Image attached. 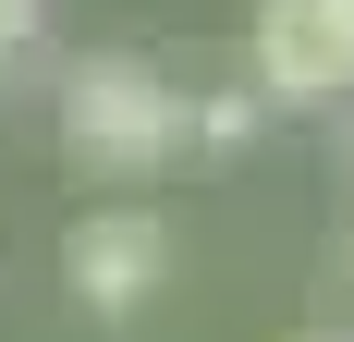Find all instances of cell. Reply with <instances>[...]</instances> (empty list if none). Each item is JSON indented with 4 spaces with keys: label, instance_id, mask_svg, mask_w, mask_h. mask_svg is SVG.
I'll use <instances>...</instances> for the list:
<instances>
[{
    "label": "cell",
    "instance_id": "cell-3",
    "mask_svg": "<svg viewBox=\"0 0 354 342\" xmlns=\"http://www.w3.org/2000/svg\"><path fill=\"white\" fill-rule=\"evenodd\" d=\"M62 281H73L86 318H135L147 294L171 281V220L135 208V196H122V208H86V220L62 233Z\"/></svg>",
    "mask_w": 354,
    "mask_h": 342
},
{
    "label": "cell",
    "instance_id": "cell-5",
    "mask_svg": "<svg viewBox=\"0 0 354 342\" xmlns=\"http://www.w3.org/2000/svg\"><path fill=\"white\" fill-rule=\"evenodd\" d=\"M342 12H354V0H342Z\"/></svg>",
    "mask_w": 354,
    "mask_h": 342
},
{
    "label": "cell",
    "instance_id": "cell-2",
    "mask_svg": "<svg viewBox=\"0 0 354 342\" xmlns=\"http://www.w3.org/2000/svg\"><path fill=\"white\" fill-rule=\"evenodd\" d=\"M245 86L269 110H342L354 98V12L342 0H257Z\"/></svg>",
    "mask_w": 354,
    "mask_h": 342
},
{
    "label": "cell",
    "instance_id": "cell-4",
    "mask_svg": "<svg viewBox=\"0 0 354 342\" xmlns=\"http://www.w3.org/2000/svg\"><path fill=\"white\" fill-rule=\"evenodd\" d=\"M257 123H269V98H257V86H220V98H183V147H208V159L257 147Z\"/></svg>",
    "mask_w": 354,
    "mask_h": 342
},
{
    "label": "cell",
    "instance_id": "cell-1",
    "mask_svg": "<svg viewBox=\"0 0 354 342\" xmlns=\"http://www.w3.org/2000/svg\"><path fill=\"white\" fill-rule=\"evenodd\" d=\"M62 159L98 183H147L183 159V86L147 49H86L62 62Z\"/></svg>",
    "mask_w": 354,
    "mask_h": 342
}]
</instances>
